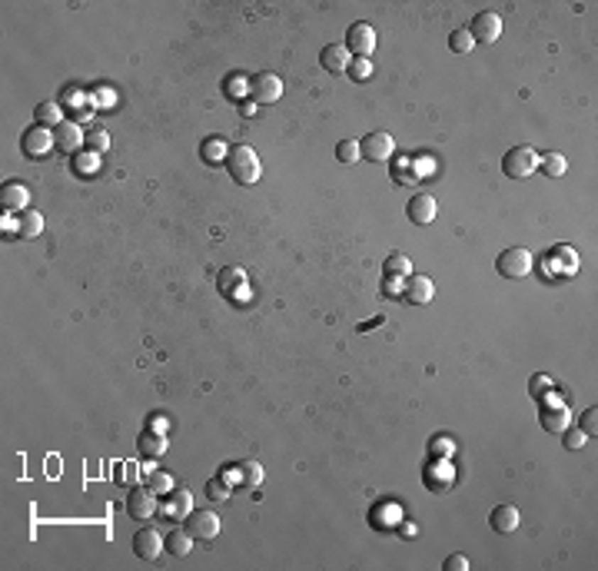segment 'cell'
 Returning a JSON list of instances; mask_svg holds the SVG:
<instances>
[{
    "mask_svg": "<svg viewBox=\"0 0 598 571\" xmlns=\"http://www.w3.org/2000/svg\"><path fill=\"white\" fill-rule=\"evenodd\" d=\"M227 173H229V180L233 183H239V186H253V183H259V173H263V163H259V156H256V150L253 146H233L229 150V156H227Z\"/></svg>",
    "mask_w": 598,
    "mask_h": 571,
    "instance_id": "cell-1",
    "label": "cell"
},
{
    "mask_svg": "<svg viewBox=\"0 0 598 571\" xmlns=\"http://www.w3.org/2000/svg\"><path fill=\"white\" fill-rule=\"evenodd\" d=\"M536 170H538V150H532V146H512L502 156V173L512 176V180H528Z\"/></svg>",
    "mask_w": 598,
    "mask_h": 571,
    "instance_id": "cell-2",
    "label": "cell"
},
{
    "mask_svg": "<svg viewBox=\"0 0 598 571\" xmlns=\"http://www.w3.org/2000/svg\"><path fill=\"white\" fill-rule=\"evenodd\" d=\"M495 266H499V276H506V279H526L532 273V253L522 246H512V249L499 253Z\"/></svg>",
    "mask_w": 598,
    "mask_h": 571,
    "instance_id": "cell-3",
    "label": "cell"
},
{
    "mask_svg": "<svg viewBox=\"0 0 598 571\" xmlns=\"http://www.w3.org/2000/svg\"><path fill=\"white\" fill-rule=\"evenodd\" d=\"M186 531L193 535L196 541H213L219 535V528H223V521H219V515L217 511H210V509H200V511H190L186 515Z\"/></svg>",
    "mask_w": 598,
    "mask_h": 571,
    "instance_id": "cell-4",
    "label": "cell"
},
{
    "mask_svg": "<svg viewBox=\"0 0 598 571\" xmlns=\"http://www.w3.org/2000/svg\"><path fill=\"white\" fill-rule=\"evenodd\" d=\"M126 511H130V518H136V521L153 518L156 515V491H150L146 485L130 489V495H126Z\"/></svg>",
    "mask_w": 598,
    "mask_h": 571,
    "instance_id": "cell-5",
    "label": "cell"
},
{
    "mask_svg": "<svg viewBox=\"0 0 598 571\" xmlns=\"http://www.w3.org/2000/svg\"><path fill=\"white\" fill-rule=\"evenodd\" d=\"M346 50L352 57H366L369 60V53L376 50V31H372L369 23H352L349 31H346Z\"/></svg>",
    "mask_w": 598,
    "mask_h": 571,
    "instance_id": "cell-6",
    "label": "cell"
},
{
    "mask_svg": "<svg viewBox=\"0 0 598 571\" xmlns=\"http://www.w3.org/2000/svg\"><path fill=\"white\" fill-rule=\"evenodd\" d=\"M469 33H472L475 43H495L499 37H502V17H499V13H492V11L475 13V21H472V27H469Z\"/></svg>",
    "mask_w": 598,
    "mask_h": 571,
    "instance_id": "cell-7",
    "label": "cell"
},
{
    "mask_svg": "<svg viewBox=\"0 0 598 571\" xmlns=\"http://www.w3.org/2000/svg\"><path fill=\"white\" fill-rule=\"evenodd\" d=\"M249 97L256 103H276L283 97V80H279L276 73H256L249 80Z\"/></svg>",
    "mask_w": 598,
    "mask_h": 571,
    "instance_id": "cell-8",
    "label": "cell"
},
{
    "mask_svg": "<svg viewBox=\"0 0 598 571\" xmlns=\"http://www.w3.org/2000/svg\"><path fill=\"white\" fill-rule=\"evenodd\" d=\"M53 133L47 130V126H31V130L21 136V150H23V156H47L50 153V146H53Z\"/></svg>",
    "mask_w": 598,
    "mask_h": 571,
    "instance_id": "cell-9",
    "label": "cell"
},
{
    "mask_svg": "<svg viewBox=\"0 0 598 571\" xmlns=\"http://www.w3.org/2000/svg\"><path fill=\"white\" fill-rule=\"evenodd\" d=\"M359 150L366 160H372V163H382V160H389L392 153H396V140H392L389 133H369L366 140L359 143Z\"/></svg>",
    "mask_w": 598,
    "mask_h": 571,
    "instance_id": "cell-10",
    "label": "cell"
},
{
    "mask_svg": "<svg viewBox=\"0 0 598 571\" xmlns=\"http://www.w3.org/2000/svg\"><path fill=\"white\" fill-rule=\"evenodd\" d=\"M163 548H166V541H163V535H160L156 528H140L134 535V551L140 555V558L153 561V558L163 555Z\"/></svg>",
    "mask_w": 598,
    "mask_h": 571,
    "instance_id": "cell-11",
    "label": "cell"
},
{
    "mask_svg": "<svg viewBox=\"0 0 598 571\" xmlns=\"http://www.w3.org/2000/svg\"><path fill=\"white\" fill-rule=\"evenodd\" d=\"M406 213H409V219L415 226H429L435 219V213H439V203L433 200V193H415L409 200V206H406Z\"/></svg>",
    "mask_w": 598,
    "mask_h": 571,
    "instance_id": "cell-12",
    "label": "cell"
},
{
    "mask_svg": "<svg viewBox=\"0 0 598 571\" xmlns=\"http://www.w3.org/2000/svg\"><path fill=\"white\" fill-rule=\"evenodd\" d=\"M320 63H322V70H326V73H332V77H339V73H346V70H349L352 53L346 50L342 43H330V47H322Z\"/></svg>",
    "mask_w": 598,
    "mask_h": 571,
    "instance_id": "cell-13",
    "label": "cell"
},
{
    "mask_svg": "<svg viewBox=\"0 0 598 571\" xmlns=\"http://www.w3.org/2000/svg\"><path fill=\"white\" fill-rule=\"evenodd\" d=\"M433 296H435V283L429 276H409V283L403 289V299L409 306H425Z\"/></svg>",
    "mask_w": 598,
    "mask_h": 571,
    "instance_id": "cell-14",
    "label": "cell"
},
{
    "mask_svg": "<svg viewBox=\"0 0 598 571\" xmlns=\"http://www.w3.org/2000/svg\"><path fill=\"white\" fill-rule=\"evenodd\" d=\"M53 140H57V146H60V153H77L83 143H87V133L77 126V123L63 120L57 130H53Z\"/></svg>",
    "mask_w": 598,
    "mask_h": 571,
    "instance_id": "cell-15",
    "label": "cell"
},
{
    "mask_svg": "<svg viewBox=\"0 0 598 571\" xmlns=\"http://www.w3.org/2000/svg\"><path fill=\"white\" fill-rule=\"evenodd\" d=\"M489 525H492L499 535H512L518 528V509L516 505H495L492 515H489Z\"/></svg>",
    "mask_w": 598,
    "mask_h": 571,
    "instance_id": "cell-16",
    "label": "cell"
},
{
    "mask_svg": "<svg viewBox=\"0 0 598 571\" xmlns=\"http://www.w3.org/2000/svg\"><path fill=\"white\" fill-rule=\"evenodd\" d=\"M0 203H4L7 213H23V206L31 203V193H27L23 183H7L0 190Z\"/></svg>",
    "mask_w": 598,
    "mask_h": 571,
    "instance_id": "cell-17",
    "label": "cell"
},
{
    "mask_svg": "<svg viewBox=\"0 0 598 571\" xmlns=\"http://www.w3.org/2000/svg\"><path fill=\"white\" fill-rule=\"evenodd\" d=\"M217 286L223 289V293H229V296H233L237 289L249 286V276H246V269H239V266H227V269H219Z\"/></svg>",
    "mask_w": 598,
    "mask_h": 571,
    "instance_id": "cell-18",
    "label": "cell"
},
{
    "mask_svg": "<svg viewBox=\"0 0 598 571\" xmlns=\"http://www.w3.org/2000/svg\"><path fill=\"white\" fill-rule=\"evenodd\" d=\"M166 515H170V518L173 521H183L186 515H190V511H193V495H190V491H183V489H176L173 495H170V501H166Z\"/></svg>",
    "mask_w": 598,
    "mask_h": 571,
    "instance_id": "cell-19",
    "label": "cell"
},
{
    "mask_svg": "<svg viewBox=\"0 0 598 571\" xmlns=\"http://www.w3.org/2000/svg\"><path fill=\"white\" fill-rule=\"evenodd\" d=\"M568 406H555V408H542V428L545 432H555V435H562L568 428Z\"/></svg>",
    "mask_w": 598,
    "mask_h": 571,
    "instance_id": "cell-20",
    "label": "cell"
},
{
    "mask_svg": "<svg viewBox=\"0 0 598 571\" xmlns=\"http://www.w3.org/2000/svg\"><path fill=\"white\" fill-rule=\"evenodd\" d=\"M193 541L196 538L186 528H173L170 535H166V551H170V555H176V558H183V555H190V551H193Z\"/></svg>",
    "mask_w": 598,
    "mask_h": 571,
    "instance_id": "cell-21",
    "label": "cell"
},
{
    "mask_svg": "<svg viewBox=\"0 0 598 571\" xmlns=\"http://www.w3.org/2000/svg\"><path fill=\"white\" fill-rule=\"evenodd\" d=\"M43 233V216L37 210H23L21 213V226H17V236L21 239H37Z\"/></svg>",
    "mask_w": 598,
    "mask_h": 571,
    "instance_id": "cell-22",
    "label": "cell"
},
{
    "mask_svg": "<svg viewBox=\"0 0 598 571\" xmlns=\"http://www.w3.org/2000/svg\"><path fill=\"white\" fill-rule=\"evenodd\" d=\"M538 170H542L548 180H558V176H565L568 163H565V156L562 153H542L538 156Z\"/></svg>",
    "mask_w": 598,
    "mask_h": 571,
    "instance_id": "cell-23",
    "label": "cell"
},
{
    "mask_svg": "<svg viewBox=\"0 0 598 571\" xmlns=\"http://www.w3.org/2000/svg\"><path fill=\"white\" fill-rule=\"evenodd\" d=\"M140 452H143L146 459L163 455V452H166V435H160V432H143V435H140Z\"/></svg>",
    "mask_w": 598,
    "mask_h": 571,
    "instance_id": "cell-24",
    "label": "cell"
},
{
    "mask_svg": "<svg viewBox=\"0 0 598 571\" xmlns=\"http://www.w3.org/2000/svg\"><path fill=\"white\" fill-rule=\"evenodd\" d=\"M146 489L156 491V495H166V491H173V475L163 469H150L146 472Z\"/></svg>",
    "mask_w": 598,
    "mask_h": 571,
    "instance_id": "cell-25",
    "label": "cell"
},
{
    "mask_svg": "<svg viewBox=\"0 0 598 571\" xmlns=\"http://www.w3.org/2000/svg\"><path fill=\"white\" fill-rule=\"evenodd\" d=\"M33 116H37V123H40V126H60V123H63L60 103H53V100H43L40 107H37V113H33Z\"/></svg>",
    "mask_w": 598,
    "mask_h": 571,
    "instance_id": "cell-26",
    "label": "cell"
},
{
    "mask_svg": "<svg viewBox=\"0 0 598 571\" xmlns=\"http://www.w3.org/2000/svg\"><path fill=\"white\" fill-rule=\"evenodd\" d=\"M413 273V259L406 253H392L386 259V276H396V279H406V276Z\"/></svg>",
    "mask_w": 598,
    "mask_h": 571,
    "instance_id": "cell-27",
    "label": "cell"
},
{
    "mask_svg": "<svg viewBox=\"0 0 598 571\" xmlns=\"http://www.w3.org/2000/svg\"><path fill=\"white\" fill-rule=\"evenodd\" d=\"M237 472H239V479H243V485H249V489H256L259 482H263V465L259 462H239L237 465Z\"/></svg>",
    "mask_w": 598,
    "mask_h": 571,
    "instance_id": "cell-28",
    "label": "cell"
},
{
    "mask_svg": "<svg viewBox=\"0 0 598 571\" xmlns=\"http://www.w3.org/2000/svg\"><path fill=\"white\" fill-rule=\"evenodd\" d=\"M227 156H229V146L223 140H210L203 146V160L207 163H227Z\"/></svg>",
    "mask_w": 598,
    "mask_h": 571,
    "instance_id": "cell-29",
    "label": "cell"
},
{
    "mask_svg": "<svg viewBox=\"0 0 598 571\" xmlns=\"http://www.w3.org/2000/svg\"><path fill=\"white\" fill-rule=\"evenodd\" d=\"M475 47V40H472V33L469 31H452L449 33V50L452 53H469Z\"/></svg>",
    "mask_w": 598,
    "mask_h": 571,
    "instance_id": "cell-30",
    "label": "cell"
},
{
    "mask_svg": "<svg viewBox=\"0 0 598 571\" xmlns=\"http://www.w3.org/2000/svg\"><path fill=\"white\" fill-rule=\"evenodd\" d=\"M87 146H90L93 153H107V150H110V133H107L104 126L90 130V133H87Z\"/></svg>",
    "mask_w": 598,
    "mask_h": 571,
    "instance_id": "cell-31",
    "label": "cell"
},
{
    "mask_svg": "<svg viewBox=\"0 0 598 571\" xmlns=\"http://www.w3.org/2000/svg\"><path fill=\"white\" fill-rule=\"evenodd\" d=\"M449 482H452V469H449L445 462H439V465H435V475H433V472L425 475V485H429V489H445Z\"/></svg>",
    "mask_w": 598,
    "mask_h": 571,
    "instance_id": "cell-32",
    "label": "cell"
},
{
    "mask_svg": "<svg viewBox=\"0 0 598 571\" xmlns=\"http://www.w3.org/2000/svg\"><path fill=\"white\" fill-rule=\"evenodd\" d=\"M336 156H339V163H356V160H362V150L356 140H342L336 146Z\"/></svg>",
    "mask_w": 598,
    "mask_h": 571,
    "instance_id": "cell-33",
    "label": "cell"
},
{
    "mask_svg": "<svg viewBox=\"0 0 598 571\" xmlns=\"http://www.w3.org/2000/svg\"><path fill=\"white\" fill-rule=\"evenodd\" d=\"M352 77V80H359V83H366L372 77V63L366 60V57H352V63H349V70H346Z\"/></svg>",
    "mask_w": 598,
    "mask_h": 571,
    "instance_id": "cell-34",
    "label": "cell"
},
{
    "mask_svg": "<svg viewBox=\"0 0 598 571\" xmlns=\"http://www.w3.org/2000/svg\"><path fill=\"white\" fill-rule=\"evenodd\" d=\"M552 256L558 259V266H565L568 273H575V269H578V256H575V249H572V246H555V249H552Z\"/></svg>",
    "mask_w": 598,
    "mask_h": 571,
    "instance_id": "cell-35",
    "label": "cell"
},
{
    "mask_svg": "<svg viewBox=\"0 0 598 571\" xmlns=\"http://www.w3.org/2000/svg\"><path fill=\"white\" fill-rule=\"evenodd\" d=\"M207 499H210V501H223V499H229V482H227V479H210V482H207Z\"/></svg>",
    "mask_w": 598,
    "mask_h": 571,
    "instance_id": "cell-36",
    "label": "cell"
},
{
    "mask_svg": "<svg viewBox=\"0 0 598 571\" xmlns=\"http://www.w3.org/2000/svg\"><path fill=\"white\" fill-rule=\"evenodd\" d=\"M548 392H552V379H548V376H532V382H528V396L538 402V398H545Z\"/></svg>",
    "mask_w": 598,
    "mask_h": 571,
    "instance_id": "cell-37",
    "label": "cell"
},
{
    "mask_svg": "<svg viewBox=\"0 0 598 571\" xmlns=\"http://www.w3.org/2000/svg\"><path fill=\"white\" fill-rule=\"evenodd\" d=\"M562 439H565V449H572V452H578V449H585V432L582 428H565L562 432Z\"/></svg>",
    "mask_w": 598,
    "mask_h": 571,
    "instance_id": "cell-38",
    "label": "cell"
},
{
    "mask_svg": "<svg viewBox=\"0 0 598 571\" xmlns=\"http://www.w3.org/2000/svg\"><path fill=\"white\" fill-rule=\"evenodd\" d=\"M73 170H77L80 176L93 173V170H97V153H90V156H77V160H73Z\"/></svg>",
    "mask_w": 598,
    "mask_h": 571,
    "instance_id": "cell-39",
    "label": "cell"
},
{
    "mask_svg": "<svg viewBox=\"0 0 598 571\" xmlns=\"http://www.w3.org/2000/svg\"><path fill=\"white\" fill-rule=\"evenodd\" d=\"M595 418H598V408H595V406L585 408V415H582V432H585V435H595V432H598Z\"/></svg>",
    "mask_w": 598,
    "mask_h": 571,
    "instance_id": "cell-40",
    "label": "cell"
},
{
    "mask_svg": "<svg viewBox=\"0 0 598 571\" xmlns=\"http://www.w3.org/2000/svg\"><path fill=\"white\" fill-rule=\"evenodd\" d=\"M469 568V561L462 558V555H449V558H445V571H465Z\"/></svg>",
    "mask_w": 598,
    "mask_h": 571,
    "instance_id": "cell-41",
    "label": "cell"
},
{
    "mask_svg": "<svg viewBox=\"0 0 598 571\" xmlns=\"http://www.w3.org/2000/svg\"><path fill=\"white\" fill-rule=\"evenodd\" d=\"M433 445H435V455H442V459L452 455V442H449V439H435Z\"/></svg>",
    "mask_w": 598,
    "mask_h": 571,
    "instance_id": "cell-42",
    "label": "cell"
},
{
    "mask_svg": "<svg viewBox=\"0 0 598 571\" xmlns=\"http://www.w3.org/2000/svg\"><path fill=\"white\" fill-rule=\"evenodd\" d=\"M170 425V422H166L163 415H153V425H150V432H160V435H163V428Z\"/></svg>",
    "mask_w": 598,
    "mask_h": 571,
    "instance_id": "cell-43",
    "label": "cell"
},
{
    "mask_svg": "<svg viewBox=\"0 0 598 571\" xmlns=\"http://www.w3.org/2000/svg\"><path fill=\"white\" fill-rule=\"evenodd\" d=\"M239 113H243V116H253V113H256V103H239Z\"/></svg>",
    "mask_w": 598,
    "mask_h": 571,
    "instance_id": "cell-44",
    "label": "cell"
}]
</instances>
